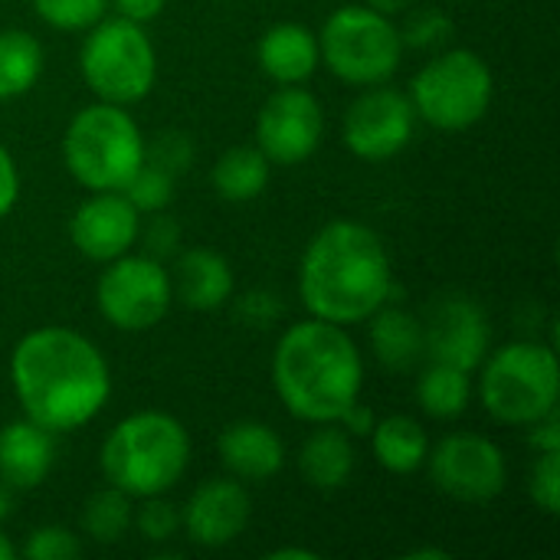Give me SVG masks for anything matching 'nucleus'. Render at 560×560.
<instances>
[{
    "instance_id": "37",
    "label": "nucleus",
    "mask_w": 560,
    "mask_h": 560,
    "mask_svg": "<svg viewBox=\"0 0 560 560\" xmlns=\"http://www.w3.org/2000/svg\"><path fill=\"white\" fill-rule=\"evenodd\" d=\"M528 430V446L535 453H560V413L558 407L548 410L545 417H538L535 423L525 427Z\"/></svg>"
},
{
    "instance_id": "5",
    "label": "nucleus",
    "mask_w": 560,
    "mask_h": 560,
    "mask_svg": "<svg viewBox=\"0 0 560 560\" xmlns=\"http://www.w3.org/2000/svg\"><path fill=\"white\" fill-rule=\"evenodd\" d=\"M62 164L85 190H121L144 164V135L125 105L92 102L66 125Z\"/></svg>"
},
{
    "instance_id": "36",
    "label": "nucleus",
    "mask_w": 560,
    "mask_h": 560,
    "mask_svg": "<svg viewBox=\"0 0 560 560\" xmlns=\"http://www.w3.org/2000/svg\"><path fill=\"white\" fill-rule=\"evenodd\" d=\"M236 315L249 328H269V325H276L282 318V302H279L276 292L253 289V292H246V295L236 299Z\"/></svg>"
},
{
    "instance_id": "19",
    "label": "nucleus",
    "mask_w": 560,
    "mask_h": 560,
    "mask_svg": "<svg viewBox=\"0 0 560 560\" xmlns=\"http://www.w3.org/2000/svg\"><path fill=\"white\" fill-rule=\"evenodd\" d=\"M56 433L33 423L30 417L13 420L0 430V479L13 492H26L46 482L56 463Z\"/></svg>"
},
{
    "instance_id": "14",
    "label": "nucleus",
    "mask_w": 560,
    "mask_h": 560,
    "mask_svg": "<svg viewBox=\"0 0 560 560\" xmlns=\"http://www.w3.org/2000/svg\"><path fill=\"white\" fill-rule=\"evenodd\" d=\"M492 328L482 305L469 295H440L423 315V354L427 361L453 364L476 374L489 354Z\"/></svg>"
},
{
    "instance_id": "35",
    "label": "nucleus",
    "mask_w": 560,
    "mask_h": 560,
    "mask_svg": "<svg viewBox=\"0 0 560 560\" xmlns=\"http://www.w3.org/2000/svg\"><path fill=\"white\" fill-rule=\"evenodd\" d=\"M138 240H141V253H148V256H154V259H171V256H177V249H180V223L171 217V213H164V210H158V213H151V220L141 226V233H138Z\"/></svg>"
},
{
    "instance_id": "16",
    "label": "nucleus",
    "mask_w": 560,
    "mask_h": 560,
    "mask_svg": "<svg viewBox=\"0 0 560 560\" xmlns=\"http://www.w3.org/2000/svg\"><path fill=\"white\" fill-rule=\"evenodd\" d=\"M253 518V499L246 482L233 476L200 482L180 509V532L197 548H226L233 545Z\"/></svg>"
},
{
    "instance_id": "6",
    "label": "nucleus",
    "mask_w": 560,
    "mask_h": 560,
    "mask_svg": "<svg viewBox=\"0 0 560 560\" xmlns=\"http://www.w3.org/2000/svg\"><path fill=\"white\" fill-rule=\"evenodd\" d=\"M479 397L486 413L505 427H528L558 407V354L545 341H512L479 364Z\"/></svg>"
},
{
    "instance_id": "27",
    "label": "nucleus",
    "mask_w": 560,
    "mask_h": 560,
    "mask_svg": "<svg viewBox=\"0 0 560 560\" xmlns=\"http://www.w3.org/2000/svg\"><path fill=\"white\" fill-rule=\"evenodd\" d=\"M131 518H135L131 495H125L115 486H105L85 499L82 515H79V528L95 545H115L131 532Z\"/></svg>"
},
{
    "instance_id": "1",
    "label": "nucleus",
    "mask_w": 560,
    "mask_h": 560,
    "mask_svg": "<svg viewBox=\"0 0 560 560\" xmlns=\"http://www.w3.org/2000/svg\"><path fill=\"white\" fill-rule=\"evenodd\" d=\"M10 384L23 417L49 433L92 423L112 397V371L95 341L62 325L26 331L10 351Z\"/></svg>"
},
{
    "instance_id": "26",
    "label": "nucleus",
    "mask_w": 560,
    "mask_h": 560,
    "mask_svg": "<svg viewBox=\"0 0 560 560\" xmlns=\"http://www.w3.org/2000/svg\"><path fill=\"white\" fill-rule=\"evenodd\" d=\"M43 75V43L30 30H0V102L26 95Z\"/></svg>"
},
{
    "instance_id": "45",
    "label": "nucleus",
    "mask_w": 560,
    "mask_h": 560,
    "mask_svg": "<svg viewBox=\"0 0 560 560\" xmlns=\"http://www.w3.org/2000/svg\"><path fill=\"white\" fill-rule=\"evenodd\" d=\"M13 558H16V548H13V545H10V538L0 532V560H13Z\"/></svg>"
},
{
    "instance_id": "28",
    "label": "nucleus",
    "mask_w": 560,
    "mask_h": 560,
    "mask_svg": "<svg viewBox=\"0 0 560 560\" xmlns=\"http://www.w3.org/2000/svg\"><path fill=\"white\" fill-rule=\"evenodd\" d=\"M174 187H177V177H171L167 171L144 161L131 174V180L121 187V194L135 203L138 213H158L174 203Z\"/></svg>"
},
{
    "instance_id": "33",
    "label": "nucleus",
    "mask_w": 560,
    "mask_h": 560,
    "mask_svg": "<svg viewBox=\"0 0 560 560\" xmlns=\"http://www.w3.org/2000/svg\"><path fill=\"white\" fill-rule=\"evenodd\" d=\"M20 555L26 560H75L82 555L79 535L62 525H39L26 535Z\"/></svg>"
},
{
    "instance_id": "44",
    "label": "nucleus",
    "mask_w": 560,
    "mask_h": 560,
    "mask_svg": "<svg viewBox=\"0 0 560 560\" xmlns=\"http://www.w3.org/2000/svg\"><path fill=\"white\" fill-rule=\"evenodd\" d=\"M407 560H450V551H443V548H420V551H410Z\"/></svg>"
},
{
    "instance_id": "38",
    "label": "nucleus",
    "mask_w": 560,
    "mask_h": 560,
    "mask_svg": "<svg viewBox=\"0 0 560 560\" xmlns=\"http://www.w3.org/2000/svg\"><path fill=\"white\" fill-rule=\"evenodd\" d=\"M16 200H20V171L10 148L0 141V220L16 207Z\"/></svg>"
},
{
    "instance_id": "12",
    "label": "nucleus",
    "mask_w": 560,
    "mask_h": 560,
    "mask_svg": "<svg viewBox=\"0 0 560 560\" xmlns=\"http://www.w3.org/2000/svg\"><path fill=\"white\" fill-rule=\"evenodd\" d=\"M417 131V112L407 92L390 89L387 82L368 85L341 118V141L361 161H390L397 158Z\"/></svg>"
},
{
    "instance_id": "32",
    "label": "nucleus",
    "mask_w": 560,
    "mask_h": 560,
    "mask_svg": "<svg viewBox=\"0 0 560 560\" xmlns=\"http://www.w3.org/2000/svg\"><path fill=\"white\" fill-rule=\"evenodd\" d=\"M131 528H138L151 545H167L180 532V509L164 495H148L141 499V509H135Z\"/></svg>"
},
{
    "instance_id": "10",
    "label": "nucleus",
    "mask_w": 560,
    "mask_h": 560,
    "mask_svg": "<svg viewBox=\"0 0 560 560\" xmlns=\"http://www.w3.org/2000/svg\"><path fill=\"white\" fill-rule=\"evenodd\" d=\"M95 305L118 331H151L174 305L167 266L148 253H125L105 262L95 285Z\"/></svg>"
},
{
    "instance_id": "21",
    "label": "nucleus",
    "mask_w": 560,
    "mask_h": 560,
    "mask_svg": "<svg viewBox=\"0 0 560 560\" xmlns=\"http://www.w3.org/2000/svg\"><path fill=\"white\" fill-rule=\"evenodd\" d=\"M358 453L354 436H348L338 423H318L299 450V472L318 492H338L351 482Z\"/></svg>"
},
{
    "instance_id": "3",
    "label": "nucleus",
    "mask_w": 560,
    "mask_h": 560,
    "mask_svg": "<svg viewBox=\"0 0 560 560\" xmlns=\"http://www.w3.org/2000/svg\"><path fill=\"white\" fill-rule=\"evenodd\" d=\"M272 384L295 420L312 427L338 423V417L361 400L364 358L345 325L308 315L279 335Z\"/></svg>"
},
{
    "instance_id": "40",
    "label": "nucleus",
    "mask_w": 560,
    "mask_h": 560,
    "mask_svg": "<svg viewBox=\"0 0 560 560\" xmlns=\"http://www.w3.org/2000/svg\"><path fill=\"white\" fill-rule=\"evenodd\" d=\"M115 7L118 16L135 20V23H151L161 16V10L167 7V0H108Z\"/></svg>"
},
{
    "instance_id": "43",
    "label": "nucleus",
    "mask_w": 560,
    "mask_h": 560,
    "mask_svg": "<svg viewBox=\"0 0 560 560\" xmlns=\"http://www.w3.org/2000/svg\"><path fill=\"white\" fill-rule=\"evenodd\" d=\"M10 512H13V489L0 479V522L10 518Z\"/></svg>"
},
{
    "instance_id": "29",
    "label": "nucleus",
    "mask_w": 560,
    "mask_h": 560,
    "mask_svg": "<svg viewBox=\"0 0 560 560\" xmlns=\"http://www.w3.org/2000/svg\"><path fill=\"white\" fill-rule=\"evenodd\" d=\"M36 16L66 33H82L108 13V0H33Z\"/></svg>"
},
{
    "instance_id": "25",
    "label": "nucleus",
    "mask_w": 560,
    "mask_h": 560,
    "mask_svg": "<svg viewBox=\"0 0 560 560\" xmlns=\"http://www.w3.org/2000/svg\"><path fill=\"white\" fill-rule=\"evenodd\" d=\"M472 400V374L430 361L417 377V404L433 420H456L469 410Z\"/></svg>"
},
{
    "instance_id": "22",
    "label": "nucleus",
    "mask_w": 560,
    "mask_h": 560,
    "mask_svg": "<svg viewBox=\"0 0 560 560\" xmlns=\"http://www.w3.org/2000/svg\"><path fill=\"white\" fill-rule=\"evenodd\" d=\"M368 322H371L368 325L371 351L387 371H413L420 361H427V354H423V318L420 315L384 302Z\"/></svg>"
},
{
    "instance_id": "42",
    "label": "nucleus",
    "mask_w": 560,
    "mask_h": 560,
    "mask_svg": "<svg viewBox=\"0 0 560 560\" xmlns=\"http://www.w3.org/2000/svg\"><path fill=\"white\" fill-rule=\"evenodd\" d=\"M371 10H377V13H384V16H397V13H404L413 0H364Z\"/></svg>"
},
{
    "instance_id": "11",
    "label": "nucleus",
    "mask_w": 560,
    "mask_h": 560,
    "mask_svg": "<svg viewBox=\"0 0 560 560\" xmlns=\"http://www.w3.org/2000/svg\"><path fill=\"white\" fill-rule=\"evenodd\" d=\"M430 469L433 486L466 505H486L505 492L509 463L499 443L479 433H450L423 463Z\"/></svg>"
},
{
    "instance_id": "20",
    "label": "nucleus",
    "mask_w": 560,
    "mask_h": 560,
    "mask_svg": "<svg viewBox=\"0 0 560 560\" xmlns=\"http://www.w3.org/2000/svg\"><path fill=\"white\" fill-rule=\"evenodd\" d=\"M259 69L276 82V85H302L315 75L322 66L318 52V33H312L305 23H276L262 33L256 46Z\"/></svg>"
},
{
    "instance_id": "39",
    "label": "nucleus",
    "mask_w": 560,
    "mask_h": 560,
    "mask_svg": "<svg viewBox=\"0 0 560 560\" xmlns=\"http://www.w3.org/2000/svg\"><path fill=\"white\" fill-rule=\"evenodd\" d=\"M374 423H377V417H374V410L368 407V404H361V400H354L341 417H338V427L348 433V436H354V440H361V436H371V430H374Z\"/></svg>"
},
{
    "instance_id": "31",
    "label": "nucleus",
    "mask_w": 560,
    "mask_h": 560,
    "mask_svg": "<svg viewBox=\"0 0 560 560\" xmlns=\"http://www.w3.org/2000/svg\"><path fill=\"white\" fill-rule=\"evenodd\" d=\"M194 158H197V148L187 131L167 128V131H158L154 138H144V161L167 171L171 177H180L194 164Z\"/></svg>"
},
{
    "instance_id": "17",
    "label": "nucleus",
    "mask_w": 560,
    "mask_h": 560,
    "mask_svg": "<svg viewBox=\"0 0 560 560\" xmlns=\"http://www.w3.org/2000/svg\"><path fill=\"white\" fill-rule=\"evenodd\" d=\"M217 453H220L223 469L240 482H266L279 476L285 466L282 436L259 420L230 423L217 440Z\"/></svg>"
},
{
    "instance_id": "18",
    "label": "nucleus",
    "mask_w": 560,
    "mask_h": 560,
    "mask_svg": "<svg viewBox=\"0 0 560 560\" xmlns=\"http://www.w3.org/2000/svg\"><path fill=\"white\" fill-rule=\"evenodd\" d=\"M167 276L174 302L190 312H217L233 299V269L220 253L207 246L177 249L174 269Z\"/></svg>"
},
{
    "instance_id": "41",
    "label": "nucleus",
    "mask_w": 560,
    "mask_h": 560,
    "mask_svg": "<svg viewBox=\"0 0 560 560\" xmlns=\"http://www.w3.org/2000/svg\"><path fill=\"white\" fill-rule=\"evenodd\" d=\"M266 560H318V551H308V548H276V551H269Z\"/></svg>"
},
{
    "instance_id": "30",
    "label": "nucleus",
    "mask_w": 560,
    "mask_h": 560,
    "mask_svg": "<svg viewBox=\"0 0 560 560\" xmlns=\"http://www.w3.org/2000/svg\"><path fill=\"white\" fill-rule=\"evenodd\" d=\"M397 30H400L404 46L420 49V52H436V49H443L450 43L456 23H453L450 13L433 10V7H423V10H413L404 20V26H397Z\"/></svg>"
},
{
    "instance_id": "8",
    "label": "nucleus",
    "mask_w": 560,
    "mask_h": 560,
    "mask_svg": "<svg viewBox=\"0 0 560 560\" xmlns=\"http://www.w3.org/2000/svg\"><path fill=\"white\" fill-rule=\"evenodd\" d=\"M404 49L394 16L377 13L368 3L338 7L318 33L322 62L335 79L354 89L390 82L404 62Z\"/></svg>"
},
{
    "instance_id": "4",
    "label": "nucleus",
    "mask_w": 560,
    "mask_h": 560,
    "mask_svg": "<svg viewBox=\"0 0 560 560\" xmlns=\"http://www.w3.org/2000/svg\"><path fill=\"white\" fill-rule=\"evenodd\" d=\"M98 466L131 499L167 495L190 466V433L164 410H138L102 440Z\"/></svg>"
},
{
    "instance_id": "24",
    "label": "nucleus",
    "mask_w": 560,
    "mask_h": 560,
    "mask_svg": "<svg viewBox=\"0 0 560 560\" xmlns=\"http://www.w3.org/2000/svg\"><path fill=\"white\" fill-rule=\"evenodd\" d=\"M272 177V161L256 148V144H236L223 151L210 171V184L217 197L230 203H249L256 200Z\"/></svg>"
},
{
    "instance_id": "15",
    "label": "nucleus",
    "mask_w": 560,
    "mask_h": 560,
    "mask_svg": "<svg viewBox=\"0 0 560 560\" xmlns=\"http://www.w3.org/2000/svg\"><path fill=\"white\" fill-rule=\"evenodd\" d=\"M138 233L141 213L121 190H92L69 220V240L79 256L102 266L131 253Z\"/></svg>"
},
{
    "instance_id": "7",
    "label": "nucleus",
    "mask_w": 560,
    "mask_h": 560,
    "mask_svg": "<svg viewBox=\"0 0 560 560\" xmlns=\"http://www.w3.org/2000/svg\"><path fill=\"white\" fill-rule=\"evenodd\" d=\"M495 75L489 62L466 46L443 49L410 79V105L417 121L436 131H466L479 125L492 105Z\"/></svg>"
},
{
    "instance_id": "13",
    "label": "nucleus",
    "mask_w": 560,
    "mask_h": 560,
    "mask_svg": "<svg viewBox=\"0 0 560 560\" xmlns=\"http://www.w3.org/2000/svg\"><path fill=\"white\" fill-rule=\"evenodd\" d=\"M325 135L322 102L302 85H279L256 115V148L272 164L308 161Z\"/></svg>"
},
{
    "instance_id": "2",
    "label": "nucleus",
    "mask_w": 560,
    "mask_h": 560,
    "mask_svg": "<svg viewBox=\"0 0 560 560\" xmlns=\"http://www.w3.org/2000/svg\"><path fill=\"white\" fill-rule=\"evenodd\" d=\"M394 295V266L384 240L358 220L325 223L299 262V299L312 318L335 325L368 322Z\"/></svg>"
},
{
    "instance_id": "23",
    "label": "nucleus",
    "mask_w": 560,
    "mask_h": 560,
    "mask_svg": "<svg viewBox=\"0 0 560 560\" xmlns=\"http://www.w3.org/2000/svg\"><path fill=\"white\" fill-rule=\"evenodd\" d=\"M371 450H374V459L387 472L413 476L417 469H423V463L430 456V436L420 420H413L407 413H390L374 423Z\"/></svg>"
},
{
    "instance_id": "34",
    "label": "nucleus",
    "mask_w": 560,
    "mask_h": 560,
    "mask_svg": "<svg viewBox=\"0 0 560 560\" xmlns=\"http://www.w3.org/2000/svg\"><path fill=\"white\" fill-rule=\"evenodd\" d=\"M528 495L545 515L560 512V453H538V463L528 476Z\"/></svg>"
},
{
    "instance_id": "9",
    "label": "nucleus",
    "mask_w": 560,
    "mask_h": 560,
    "mask_svg": "<svg viewBox=\"0 0 560 560\" xmlns=\"http://www.w3.org/2000/svg\"><path fill=\"white\" fill-rule=\"evenodd\" d=\"M79 49V72L98 102L135 105L141 102L158 79V52L144 23L125 16H102L85 30Z\"/></svg>"
}]
</instances>
